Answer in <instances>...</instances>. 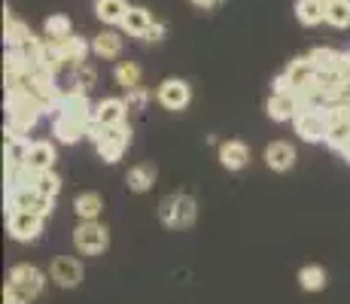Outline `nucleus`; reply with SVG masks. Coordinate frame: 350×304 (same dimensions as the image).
<instances>
[{
	"label": "nucleus",
	"mask_w": 350,
	"mask_h": 304,
	"mask_svg": "<svg viewBox=\"0 0 350 304\" xmlns=\"http://www.w3.org/2000/svg\"><path fill=\"white\" fill-rule=\"evenodd\" d=\"M159 216L167 228H189L195 222V201L189 195H167L159 207Z\"/></svg>",
	"instance_id": "39448f33"
},
{
	"label": "nucleus",
	"mask_w": 350,
	"mask_h": 304,
	"mask_svg": "<svg viewBox=\"0 0 350 304\" xmlns=\"http://www.w3.org/2000/svg\"><path fill=\"white\" fill-rule=\"evenodd\" d=\"M247 161H250V150H247L241 140H226V143L219 146V165H223L226 171H241Z\"/></svg>",
	"instance_id": "dca6fc26"
},
{
	"label": "nucleus",
	"mask_w": 350,
	"mask_h": 304,
	"mask_svg": "<svg viewBox=\"0 0 350 304\" xmlns=\"http://www.w3.org/2000/svg\"><path fill=\"white\" fill-rule=\"evenodd\" d=\"M165 33H167V28H165V25H161V22H156V25H152V28H150V33H146V40H152V43H159V40L165 37Z\"/></svg>",
	"instance_id": "f704fd0d"
},
{
	"label": "nucleus",
	"mask_w": 350,
	"mask_h": 304,
	"mask_svg": "<svg viewBox=\"0 0 350 304\" xmlns=\"http://www.w3.org/2000/svg\"><path fill=\"white\" fill-rule=\"evenodd\" d=\"M152 180H156V171H152L150 165L131 167V171H128V177H125V182H128V189H131V192H146V189L152 186Z\"/></svg>",
	"instance_id": "cd10ccee"
},
{
	"label": "nucleus",
	"mask_w": 350,
	"mask_h": 304,
	"mask_svg": "<svg viewBox=\"0 0 350 304\" xmlns=\"http://www.w3.org/2000/svg\"><path fill=\"white\" fill-rule=\"evenodd\" d=\"M125 104H128V110H140V107L146 104V92L144 89H131V92H128Z\"/></svg>",
	"instance_id": "72a5a7b5"
},
{
	"label": "nucleus",
	"mask_w": 350,
	"mask_h": 304,
	"mask_svg": "<svg viewBox=\"0 0 350 304\" xmlns=\"http://www.w3.org/2000/svg\"><path fill=\"white\" fill-rule=\"evenodd\" d=\"M341 155H345V161H347V165H350V143L345 146V150H341Z\"/></svg>",
	"instance_id": "e433bc0d"
},
{
	"label": "nucleus",
	"mask_w": 350,
	"mask_h": 304,
	"mask_svg": "<svg viewBox=\"0 0 350 304\" xmlns=\"http://www.w3.org/2000/svg\"><path fill=\"white\" fill-rule=\"evenodd\" d=\"M189 98H192V92L183 79H165V83L159 85V104L165 107V110H183V107L189 104Z\"/></svg>",
	"instance_id": "9d476101"
},
{
	"label": "nucleus",
	"mask_w": 350,
	"mask_h": 304,
	"mask_svg": "<svg viewBox=\"0 0 350 304\" xmlns=\"http://www.w3.org/2000/svg\"><path fill=\"white\" fill-rule=\"evenodd\" d=\"M128 10H131V6H128L125 0H95V16L104 25H122Z\"/></svg>",
	"instance_id": "aec40b11"
},
{
	"label": "nucleus",
	"mask_w": 350,
	"mask_h": 304,
	"mask_svg": "<svg viewBox=\"0 0 350 304\" xmlns=\"http://www.w3.org/2000/svg\"><path fill=\"white\" fill-rule=\"evenodd\" d=\"M10 283L18 289V292H25L28 299H33V295H40L43 292V283H46V277L40 268H33V265H16L10 271Z\"/></svg>",
	"instance_id": "1a4fd4ad"
},
{
	"label": "nucleus",
	"mask_w": 350,
	"mask_h": 304,
	"mask_svg": "<svg viewBox=\"0 0 350 304\" xmlns=\"http://www.w3.org/2000/svg\"><path fill=\"white\" fill-rule=\"evenodd\" d=\"M73 247L85 255H98L110 247V234H107V228L98 225L95 219H85L83 225L73 232Z\"/></svg>",
	"instance_id": "423d86ee"
},
{
	"label": "nucleus",
	"mask_w": 350,
	"mask_h": 304,
	"mask_svg": "<svg viewBox=\"0 0 350 304\" xmlns=\"http://www.w3.org/2000/svg\"><path fill=\"white\" fill-rule=\"evenodd\" d=\"M295 18L308 28L326 22V0H295Z\"/></svg>",
	"instance_id": "6ab92c4d"
},
{
	"label": "nucleus",
	"mask_w": 350,
	"mask_h": 304,
	"mask_svg": "<svg viewBox=\"0 0 350 304\" xmlns=\"http://www.w3.org/2000/svg\"><path fill=\"white\" fill-rule=\"evenodd\" d=\"M326 22L332 25V28H350V0H329Z\"/></svg>",
	"instance_id": "bb28decb"
},
{
	"label": "nucleus",
	"mask_w": 350,
	"mask_h": 304,
	"mask_svg": "<svg viewBox=\"0 0 350 304\" xmlns=\"http://www.w3.org/2000/svg\"><path fill=\"white\" fill-rule=\"evenodd\" d=\"M326 3H329V0H326Z\"/></svg>",
	"instance_id": "58836bf2"
},
{
	"label": "nucleus",
	"mask_w": 350,
	"mask_h": 304,
	"mask_svg": "<svg viewBox=\"0 0 350 304\" xmlns=\"http://www.w3.org/2000/svg\"><path fill=\"white\" fill-rule=\"evenodd\" d=\"M31 37L33 33H31L28 25L18 22V18H12L10 10H3V40H6V46H25Z\"/></svg>",
	"instance_id": "412c9836"
},
{
	"label": "nucleus",
	"mask_w": 350,
	"mask_h": 304,
	"mask_svg": "<svg viewBox=\"0 0 350 304\" xmlns=\"http://www.w3.org/2000/svg\"><path fill=\"white\" fill-rule=\"evenodd\" d=\"M152 25H156V18H152V12L144 10V6H131L122 18V28L131 33V37H140V40H146Z\"/></svg>",
	"instance_id": "4468645a"
},
{
	"label": "nucleus",
	"mask_w": 350,
	"mask_h": 304,
	"mask_svg": "<svg viewBox=\"0 0 350 304\" xmlns=\"http://www.w3.org/2000/svg\"><path fill=\"white\" fill-rule=\"evenodd\" d=\"M49 274H52V280H55L58 286L70 289V286H77V283L83 280V265H79L77 259H70V255H58V259L52 262Z\"/></svg>",
	"instance_id": "f8f14e48"
},
{
	"label": "nucleus",
	"mask_w": 350,
	"mask_h": 304,
	"mask_svg": "<svg viewBox=\"0 0 350 304\" xmlns=\"http://www.w3.org/2000/svg\"><path fill=\"white\" fill-rule=\"evenodd\" d=\"M3 70H6V77H22V73L33 70V61L28 58V52L25 49L10 46V49H6V58H3Z\"/></svg>",
	"instance_id": "4be33fe9"
},
{
	"label": "nucleus",
	"mask_w": 350,
	"mask_h": 304,
	"mask_svg": "<svg viewBox=\"0 0 350 304\" xmlns=\"http://www.w3.org/2000/svg\"><path fill=\"white\" fill-rule=\"evenodd\" d=\"M299 286L308 289V292H317V289L326 286V271L320 265H308L299 271Z\"/></svg>",
	"instance_id": "c85d7f7f"
},
{
	"label": "nucleus",
	"mask_w": 350,
	"mask_h": 304,
	"mask_svg": "<svg viewBox=\"0 0 350 304\" xmlns=\"http://www.w3.org/2000/svg\"><path fill=\"white\" fill-rule=\"evenodd\" d=\"M43 219L46 216L33 213V210H10V219H6V228L16 240H37L40 232H43Z\"/></svg>",
	"instance_id": "0eeeda50"
},
{
	"label": "nucleus",
	"mask_w": 350,
	"mask_h": 304,
	"mask_svg": "<svg viewBox=\"0 0 350 304\" xmlns=\"http://www.w3.org/2000/svg\"><path fill=\"white\" fill-rule=\"evenodd\" d=\"M25 165L37 174L52 171V165H55V150H52L49 140H37V143H31L28 155H25Z\"/></svg>",
	"instance_id": "2eb2a0df"
},
{
	"label": "nucleus",
	"mask_w": 350,
	"mask_h": 304,
	"mask_svg": "<svg viewBox=\"0 0 350 304\" xmlns=\"http://www.w3.org/2000/svg\"><path fill=\"white\" fill-rule=\"evenodd\" d=\"M295 122V134L308 143H320L326 140V131H329V122H332V110L326 104H301L299 116L293 119Z\"/></svg>",
	"instance_id": "7ed1b4c3"
},
{
	"label": "nucleus",
	"mask_w": 350,
	"mask_h": 304,
	"mask_svg": "<svg viewBox=\"0 0 350 304\" xmlns=\"http://www.w3.org/2000/svg\"><path fill=\"white\" fill-rule=\"evenodd\" d=\"M311 64L317 67V73H329V70H335L338 67V61H341V52H335V49H329V46H317V49H311Z\"/></svg>",
	"instance_id": "a878e982"
},
{
	"label": "nucleus",
	"mask_w": 350,
	"mask_h": 304,
	"mask_svg": "<svg viewBox=\"0 0 350 304\" xmlns=\"http://www.w3.org/2000/svg\"><path fill=\"white\" fill-rule=\"evenodd\" d=\"M95 83H98V73H95V67H89L85 61H83V64H77V67H70V85H73V92L89 94L92 89H95Z\"/></svg>",
	"instance_id": "b1692460"
},
{
	"label": "nucleus",
	"mask_w": 350,
	"mask_h": 304,
	"mask_svg": "<svg viewBox=\"0 0 350 304\" xmlns=\"http://www.w3.org/2000/svg\"><path fill=\"white\" fill-rule=\"evenodd\" d=\"M284 73H286L289 85H293V89L299 92V94H305V92L314 85V79H317V67L311 64V58H308V55H305V58H295Z\"/></svg>",
	"instance_id": "9b49d317"
},
{
	"label": "nucleus",
	"mask_w": 350,
	"mask_h": 304,
	"mask_svg": "<svg viewBox=\"0 0 350 304\" xmlns=\"http://www.w3.org/2000/svg\"><path fill=\"white\" fill-rule=\"evenodd\" d=\"M341 100H350V83L345 85V94H341Z\"/></svg>",
	"instance_id": "4c0bfd02"
},
{
	"label": "nucleus",
	"mask_w": 350,
	"mask_h": 304,
	"mask_svg": "<svg viewBox=\"0 0 350 304\" xmlns=\"http://www.w3.org/2000/svg\"><path fill=\"white\" fill-rule=\"evenodd\" d=\"M92 52H95L98 58H119V52H122V37L113 31L98 33L95 43H92Z\"/></svg>",
	"instance_id": "5701e85b"
},
{
	"label": "nucleus",
	"mask_w": 350,
	"mask_h": 304,
	"mask_svg": "<svg viewBox=\"0 0 350 304\" xmlns=\"http://www.w3.org/2000/svg\"><path fill=\"white\" fill-rule=\"evenodd\" d=\"M116 83L122 85L125 92L140 89V67L134 64V61H122V64L116 67Z\"/></svg>",
	"instance_id": "c756f323"
},
{
	"label": "nucleus",
	"mask_w": 350,
	"mask_h": 304,
	"mask_svg": "<svg viewBox=\"0 0 350 304\" xmlns=\"http://www.w3.org/2000/svg\"><path fill=\"white\" fill-rule=\"evenodd\" d=\"M37 192H40V195H49V198H55V195L62 192V180H58V174H52V171L37 174Z\"/></svg>",
	"instance_id": "2f4dec72"
},
{
	"label": "nucleus",
	"mask_w": 350,
	"mask_h": 304,
	"mask_svg": "<svg viewBox=\"0 0 350 304\" xmlns=\"http://www.w3.org/2000/svg\"><path fill=\"white\" fill-rule=\"evenodd\" d=\"M43 33L46 37H67V33H73V25L67 16H49L43 25Z\"/></svg>",
	"instance_id": "7c9ffc66"
},
{
	"label": "nucleus",
	"mask_w": 350,
	"mask_h": 304,
	"mask_svg": "<svg viewBox=\"0 0 350 304\" xmlns=\"http://www.w3.org/2000/svg\"><path fill=\"white\" fill-rule=\"evenodd\" d=\"M295 161V150L284 140H274V143L265 146V165L271 167V171H289Z\"/></svg>",
	"instance_id": "a211bd4d"
},
{
	"label": "nucleus",
	"mask_w": 350,
	"mask_h": 304,
	"mask_svg": "<svg viewBox=\"0 0 350 304\" xmlns=\"http://www.w3.org/2000/svg\"><path fill=\"white\" fill-rule=\"evenodd\" d=\"M100 207H104V201H100V195H95V192H83L73 201V213H77L79 219H95L100 213Z\"/></svg>",
	"instance_id": "393cba45"
},
{
	"label": "nucleus",
	"mask_w": 350,
	"mask_h": 304,
	"mask_svg": "<svg viewBox=\"0 0 350 304\" xmlns=\"http://www.w3.org/2000/svg\"><path fill=\"white\" fill-rule=\"evenodd\" d=\"M6 204H10V210H33L40 216H49L55 198L40 195L37 186H12L10 192H6Z\"/></svg>",
	"instance_id": "20e7f679"
},
{
	"label": "nucleus",
	"mask_w": 350,
	"mask_h": 304,
	"mask_svg": "<svg viewBox=\"0 0 350 304\" xmlns=\"http://www.w3.org/2000/svg\"><path fill=\"white\" fill-rule=\"evenodd\" d=\"M195 6H198V10H211V6H217L219 0H192Z\"/></svg>",
	"instance_id": "c9c22d12"
},
{
	"label": "nucleus",
	"mask_w": 350,
	"mask_h": 304,
	"mask_svg": "<svg viewBox=\"0 0 350 304\" xmlns=\"http://www.w3.org/2000/svg\"><path fill=\"white\" fill-rule=\"evenodd\" d=\"M31 299L25 292H18L12 283H6V289H3V304H28Z\"/></svg>",
	"instance_id": "473e14b6"
},
{
	"label": "nucleus",
	"mask_w": 350,
	"mask_h": 304,
	"mask_svg": "<svg viewBox=\"0 0 350 304\" xmlns=\"http://www.w3.org/2000/svg\"><path fill=\"white\" fill-rule=\"evenodd\" d=\"M89 137L95 140V150L107 165H116L122 158V152L128 150V143H131V131L125 128V122L122 125H95L92 122Z\"/></svg>",
	"instance_id": "f03ea898"
},
{
	"label": "nucleus",
	"mask_w": 350,
	"mask_h": 304,
	"mask_svg": "<svg viewBox=\"0 0 350 304\" xmlns=\"http://www.w3.org/2000/svg\"><path fill=\"white\" fill-rule=\"evenodd\" d=\"M301 110V94L295 92H274L265 104V113L271 116L274 122H286V119H295Z\"/></svg>",
	"instance_id": "6e6552de"
},
{
	"label": "nucleus",
	"mask_w": 350,
	"mask_h": 304,
	"mask_svg": "<svg viewBox=\"0 0 350 304\" xmlns=\"http://www.w3.org/2000/svg\"><path fill=\"white\" fill-rule=\"evenodd\" d=\"M92 122H83L77 116H67V113H55V137L62 143H77L83 134H89Z\"/></svg>",
	"instance_id": "ddd939ff"
},
{
	"label": "nucleus",
	"mask_w": 350,
	"mask_h": 304,
	"mask_svg": "<svg viewBox=\"0 0 350 304\" xmlns=\"http://www.w3.org/2000/svg\"><path fill=\"white\" fill-rule=\"evenodd\" d=\"M128 113V104L119 98H107L95 107V125H122Z\"/></svg>",
	"instance_id": "f3484780"
},
{
	"label": "nucleus",
	"mask_w": 350,
	"mask_h": 304,
	"mask_svg": "<svg viewBox=\"0 0 350 304\" xmlns=\"http://www.w3.org/2000/svg\"><path fill=\"white\" fill-rule=\"evenodd\" d=\"M85 52H89V43L83 37H46V67L52 70H62V67H77L85 61Z\"/></svg>",
	"instance_id": "f257e3e1"
}]
</instances>
